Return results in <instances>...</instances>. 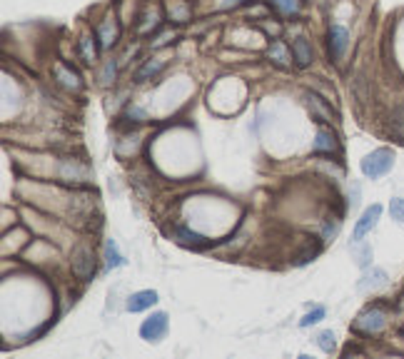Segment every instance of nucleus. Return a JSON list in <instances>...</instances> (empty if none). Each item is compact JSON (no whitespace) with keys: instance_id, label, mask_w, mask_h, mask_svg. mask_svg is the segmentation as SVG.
Segmentation results:
<instances>
[{"instance_id":"1","label":"nucleus","mask_w":404,"mask_h":359,"mask_svg":"<svg viewBox=\"0 0 404 359\" xmlns=\"http://www.w3.org/2000/svg\"><path fill=\"white\" fill-rule=\"evenodd\" d=\"M392 319V307L387 302H372L357 315V319L352 322V329L362 337H380Z\"/></svg>"},{"instance_id":"2","label":"nucleus","mask_w":404,"mask_h":359,"mask_svg":"<svg viewBox=\"0 0 404 359\" xmlns=\"http://www.w3.org/2000/svg\"><path fill=\"white\" fill-rule=\"evenodd\" d=\"M394 168V152L389 148H380L372 150L369 155H365V160L360 162V170L365 177L369 180H380L385 177L389 170Z\"/></svg>"},{"instance_id":"3","label":"nucleus","mask_w":404,"mask_h":359,"mask_svg":"<svg viewBox=\"0 0 404 359\" xmlns=\"http://www.w3.org/2000/svg\"><path fill=\"white\" fill-rule=\"evenodd\" d=\"M168 20V15H165V6H160V3H148V6L140 10V15H137V23H135V33L137 35H155L157 30L162 28V23Z\"/></svg>"},{"instance_id":"4","label":"nucleus","mask_w":404,"mask_h":359,"mask_svg":"<svg viewBox=\"0 0 404 359\" xmlns=\"http://www.w3.org/2000/svg\"><path fill=\"white\" fill-rule=\"evenodd\" d=\"M95 35L100 40V48L110 50L118 45L120 35H123V25H120V18L115 12H107L105 18H100L98 25H95Z\"/></svg>"},{"instance_id":"5","label":"nucleus","mask_w":404,"mask_h":359,"mask_svg":"<svg viewBox=\"0 0 404 359\" xmlns=\"http://www.w3.org/2000/svg\"><path fill=\"white\" fill-rule=\"evenodd\" d=\"M70 270H73V277L80 279V282H90L95 274V252L93 247L80 245V247L73 252V260H70Z\"/></svg>"},{"instance_id":"6","label":"nucleus","mask_w":404,"mask_h":359,"mask_svg":"<svg viewBox=\"0 0 404 359\" xmlns=\"http://www.w3.org/2000/svg\"><path fill=\"white\" fill-rule=\"evenodd\" d=\"M347 48H349L347 28L340 23H332L330 30H327V50H330V60L335 62V65H340L344 53H347Z\"/></svg>"},{"instance_id":"7","label":"nucleus","mask_w":404,"mask_h":359,"mask_svg":"<svg viewBox=\"0 0 404 359\" xmlns=\"http://www.w3.org/2000/svg\"><path fill=\"white\" fill-rule=\"evenodd\" d=\"M53 75H55L58 85L65 87L68 93H80L82 87H85V82H82V75L78 73L73 65H68V62H58L55 70H53Z\"/></svg>"},{"instance_id":"8","label":"nucleus","mask_w":404,"mask_h":359,"mask_svg":"<svg viewBox=\"0 0 404 359\" xmlns=\"http://www.w3.org/2000/svg\"><path fill=\"white\" fill-rule=\"evenodd\" d=\"M165 335H168V315L165 312H155L140 324V337L145 342H160Z\"/></svg>"},{"instance_id":"9","label":"nucleus","mask_w":404,"mask_h":359,"mask_svg":"<svg viewBox=\"0 0 404 359\" xmlns=\"http://www.w3.org/2000/svg\"><path fill=\"white\" fill-rule=\"evenodd\" d=\"M380 217H382V204H372V207H367V210L362 212V217L357 220V225H355V232H352V242L365 240V235L377 227Z\"/></svg>"},{"instance_id":"10","label":"nucleus","mask_w":404,"mask_h":359,"mask_svg":"<svg viewBox=\"0 0 404 359\" xmlns=\"http://www.w3.org/2000/svg\"><path fill=\"white\" fill-rule=\"evenodd\" d=\"M290 50H292V60H295V65H297L299 70L310 68L312 62H315V48H312V43L307 40L305 35L295 37L292 45H290Z\"/></svg>"},{"instance_id":"11","label":"nucleus","mask_w":404,"mask_h":359,"mask_svg":"<svg viewBox=\"0 0 404 359\" xmlns=\"http://www.w3.org/2000/svg\"><path fill=\"white\" fill-rule=\"evenodd\" d=\"M165 15H168L170 23L175 25H185L193 20V6L190 0H165Z\"/></svg>"},{"instance_id":"12","label":"nucleus","mask_w":404,"mask_h":359,"mask_svg":"<svg viewBox=\"0 0 404 359\" xmlns=\"http://www.w3.org/2000/svg\"><path fill=\"white\" fill-rule=\"evenodd\" d=\"M305 100H307V107H310V112H312V120H317V123H322V125L335 123V112L327 105V100H322L315 93H307Z\"/></svg>"},{"instance_id":"13","label":"nucleus","mask_w":404,"mask_h":359,"mask_svg":"<svg viewBox=\"0 0 404 359\" xmlns=\"http://www.w3.org/2000/svg\"><path fill=\"white\" fill-rule=\"evenodd\" d=\"M100 40L98 35H90V33H85V35H80V40H78V53H80L82 62L85 65H95L98 62V55H100Z\"/></svg>"},{"instance_id":"14","label":"nucleus","mask_w":404,"mask_h":359,"mask_svg":"<svg viewBox=\"0 0 404 359\" xmlns=\"http://www.w3.org/2000/svg\"><path fill=\"white\" fill-rule=\"evenodd\" d=\"M267 58L277 65V68H290L292 65V50L287 48L282 40H277V37H272V45L267 48Z\"/></svg>"},{"instance_id":"15","label":"nucleus","mask_w":404,"mask_h":359,"mask_svg":"<svg viewBox=\"0 0 404 359\" xmlns=\"http://www.w3.org/2000/svg\"><path fill=\"white\" fill-rule=\"evenodd\" d=\"M315 152H327V155H337L340 152V140L332 130L327 128H319L317 132V143H315Z\"/></svg>"},{"instance_id":"16","label":"nucleus","mask_w":404,"mask_h":359,"mask_svg":"<svg viewBox=\"0 0 404 359\" xmlns=\"http://www.w3.org/2000/svg\"><path fill=\"white\" fill-rule=\"evenodd\" d=\"M157 302V292L155 290H143V292H135L130 299H128V312H143L148 307Z\"/></svg>"},{"instance_id":"17","label":"nucleus","mask_w":404,"mask_h":359,"mask_svg":"<svg viewBox=\"0 0 404 359\" xmlns=\"http://www.w3.org/2000/svg\"><path fill=\"white\" fill-rule=\"evenodd\" d=\"M387 285V272L385 270H372V272H367L365 277L360 279V285H357V290L360 292H369V290H377V287Z\"/></svg>"},{"instance_id":"18","label":"nucleus","mask_w":404,"mask_h":359,"mask_svg":"<svg viewBox=\"0 0 404 359\" xmlns=\"http://www.w3.org/2000/svg\"><path fill=\"white\" fill-rule=\"evenodd\" d=\"M165 68V60H160V58H150V60L143 62V68L135 73V82H145V80H152L160 70Z\"/></svg>"},{"instance_id":"19","label":"nucleus","mask_w":404,"mask_h":359,"mask_svg":"<svg viewBox=\"0 0 404 359\" xmlns=\"http://www.w3.org/2000/svg\"><path fill=\"white\" fill-rule=\"evenodd\" d=\"M319 252H322V242H319L317 237H312V242H307V247L302 249V252H299L297 257H295V260H292V265H295V267H302V265H307V262H312V260H315V257H317Z\"/></svg>"},{"instance_id":"20","label":"nucleus","mask_w":404,"mask_h":359,"mask_svg":"<svg viewBox=\"0 0 404 359\" xmlns=\"http://www.w3.org/2000/svg\"><path fill=\"white\" fill-rule=\"evenodd\" d=\"M389 125H392V135L397 137L399 143H404V105L394 107L392 118H389Z\"/></svg>"},{"instance_id":"21","label":"nucleus","mask_w":404,"mask_h":359,"mask_svg":"<svg viewBox=\"0 0 404 359\" xmlns=\"http://www.w3.org/2000/svg\"><path fill=\"white\" fill-rule=\"evenodd\" d=\"M317 347L322 349V352H327V354H332L337 349V342H335V332L332 329H324V332H319L317 335Z\"/></svg>"},{"instance_id":"22","label":"nucleus","mask_w":404,"mask_h":359,"mask_svg":"<svg viewBox=\"0 0 404 359\" xmlns=\"http://www.w3.org/2000/svg\"><path fill=\"white\" fill-rule=\"evenodd\" d=\"M237 3H245V0H225V6H227V8L237 6ZM274 6L280 8L282 12H290V15H295V12H297V8H299V3H297V0H274Z\"/></svg>"},{"instance_id":"23","label":"nucleus","mask_w":404,"mask_h":359,"mask_svg":"<svg viewBox=\"0 0 404 359\" xmlns=\"http://www.w3.org/2000/svg\"><path fill=\"white\" fill-rule=\"evenodd\" d=\"M118 78V60H107L103 73H100V85H112Z\"/></svg>"},{"instance_id":"24","label":"nucleus","mask_w":404,"mask_h":359,"mask_svg":"<svg viewBox=\"0 0 404 359\" xmlns=\"http://www.w3.org/2000/svg\"><path fill=\"white\" fill-rule=\"evenodd\" d=\"M177 237H180V242L193 245V247H202V245H205V237L197 235V232H190V229H185V227L177 229Z\"/></svg>"},{"instance_id":"25","label":"nucleus","mask_w":404,"mask_h":359,"mask_svg":"<svg viewBox=\"0 0 404 359\" xmlns=\"http://www.w3.org/2000/svg\"><path fill=\"white\" fill-rule=\"evenodd\" d=\"M105 257H107V267H120L123 265V254L118 252V245L112 240L105 242Z\"/></svg>"},{"instance_id":"26","label":"nucleus","mask_w":404,"mask_h":359,"mask_svg":"<svg viewBox=\"0 0 404 359\" xmlns=\"http://www.w3.org/2000/svg\"><path fill=\"white\" fill-rule=\"evenodd\" d=\"M324 307H315V310L310 312V315H305L302 319H299V327H312V324H317V322H322L324 319Z\"/></svg>"},{"instance_id":"27","label":"nucleus","mask_w":404,"mask_h":359,"mask_svg":"<svg viewBox=\"0 0 404 359\" xmlns=\"http://www.w3.org/2000/svg\"><path fill=\"white\" fill-rule=\"evenodd\" d=\"M389 215L404 225V198H392L389 200Z\"/></svg>"},{"instance_id":"28","label":"nucleus","mask_w":404,"mask_h":359,"mask_svg":"<svg viewBox=\"0 0 404 359\" xmlns=\"http://www.w3.org/2000/svg\"><path fill=\"white\" fill-rule=\"evenodd\" d=\"M369 260H372V247L365 245V247L357 252V262H360V267H369Z\"/></svg>"},{"instance_id":"29","label":"nucleus","mask_w":404,"mask_h":359,"mask_svg":"<svg viewBox=\"0 0 404 359\" xmlns=\"http://www.w3.org/2000/svg\"><path fill=\"white\" fill-rule=\"evenodd\" d=\"M173 37H175V33H162V35H157L150 45H152L155 50H157V48H165V45H168L170 40H173Z\"/></svg>"}]
</instances>
